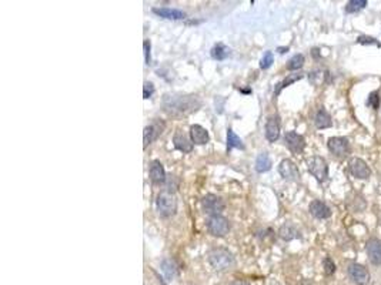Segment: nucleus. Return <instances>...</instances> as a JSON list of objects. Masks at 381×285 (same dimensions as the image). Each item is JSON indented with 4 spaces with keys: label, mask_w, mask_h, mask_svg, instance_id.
I'll use <instances>...</instances> for the list:
<instances>
[{
    "label": "nucleus",
    "mask_w": 381,
    "mask_h": 285,
    "mask_svg": "<svg viewBox=\"0 0 381 285\" xmlns=\"http://www.w3.org/2000/svg\"><path fill=\"white\" fill-rule=\"evenodd\" d=\"M201 107V101L196 96H186V94H166L163 97V110L173 116L182 117L193 112H197Z\"/></svg>",
    "instance_id": "f257e3e1"
},
{
    "label": "nucleus",
    "mask_w": 381,
    "mask_h": 285,
    "mask_svg": "<svg viewBox=\"0 0 381 285\" xmlns=\"http://www.w3.org/2000/svg\"><path fill=\"white\" fill-rule=\"evenodd\" d=\"M207 258L216 271H227L234 265V257L224 247H216L210 250Z\"/></svg>",
    "instance_id": "f03ea898"
},
{
    "label": "nucleus",
    "mask_w": 381,
    "mask_h": 285,
    "mask_svg": "<svg viewBox=\"0 0 381 285\" xmlns=\"http://www.w3.org/2000/svg\"><path fill=\"white\" fill-rule=\"evenodd\" d=\"M307 164V170L308 173L311 174L313 177L319 183H324L328 179V165L327 161L320 156H311L307 158L305 161Z\"/></svg>",
    "instance_id": "7ed1b4c3"
},
{
    "label": "nucleus",
    "mask_w": 381,
    "mask_h": 285,
    "mask_svg": "<svg viewBox=\"0 0 381 285\" xmlns=\"http://www.w3.org/2000/svg\"><path fill=\"white\" fill-rule=\"evenodd\" d=\"M156 208L160 217H173L177 211V200L170 193H161L156 200Z\"/></svg>",
    "instance_id": "20e7f679"
},
{
    "label": "nucleus",
    "mask_w": 381,
    "mask_h": 285,
    "mask_svg": "<svg viewBox=\"0 0 381 285\" xmlns=\"http://www.w3.org/2000/svg\"><path fill=\"white\" fill-rule=\"evenodd\" d=\"M207 231L213 237H224L230 231V223L223 216H212L206 223Z\"/></svg>",
    "instance_id": "39448f33"
},
{
    "label": "nucleus",
    "mask_w": 381,
    "mask_h": 285,
    "mask_svg": "<svg viewBox=\"0 0 381 285\" xmlns=\"http://www.w3.org/2000/svg\"><path fill=\"white\" fill-rule=\"evenodd\" d=\"M330 153L338 158H345L351 153V146L345 137H330L327 141Z\"/></svg>",
    "instance_id": "423d86ee"
},
{
    "label": "nucleus",
    "mask_w": 381,
    "mask_h": 285,
    "mask_svg": "<svg viewBox=\"0 0 381 285\" xmlns=\"http://www.w3.org/2000/svg\"><path fill=\"white\" fill-rule=\"evenodd\" d=\"M201 207H203V211L212 217V216H220L221 212L224 211L226 204L219 195L207 194L201 200Z\"/></svg>",
    "instance_id": "0eeeda50"
},
{
    "label": "nucleus",
    "mask_w": 381,
    "mask_h": 285,
    "mask_svg": "<svg viewBox=\"0 0 381 285\" xmlns=\"http://www.w3.org/2000/svg\"><path fill=\"white\" fill-rule=\"evenodd\" d=\"M347 274L350 279L357 285H367L370 282V272L364 265L357 263H351L347 268Z\"/></svg>",
    "instance_id": "6e6552de"
},
{
    "label": "nucleus",
    "mask_w": 381,
    "mask_h": 285,
    "mask_svg": "<svg viewBox=\"0 0 381 285\" xmlns=\"http://www.w3.org/2000/svg\"><path fill=\"white\" fill-rule=\"evenodd\" d=\"M349 170H350V173L353 174L356 179H358V180H367V179L371 177V170H370L368 164H367L363 158H351L350 163H349Z\"/></svg>",
    "instance_id": "1a4fd4ad"
},
{
    "label": "nucleus",
    "mask_w": 381,
    "mask_h": 285,
    "mask_svg": "<svg viewBox=\"0 0 381 285\" xmlns=\"http://www.w3.org/2000/svg\"><path fill=\"white\" fill-rule=\"evenodd\" d=\"M166 127V124L160 120L153 121L152 124L146 126L145 131H143V147H147L149 144H152L153 141H156L160 134L163 133V130Z\"/></svg>",
    "instance_id": "9d476101"
},
{
    "label": "nucleus",
    "mask_w": 381,
    "mask_h": 285,
    "mask_svg": "<svg viewBox=\"0 0 381 285\" xmlns=\"http://www.w3.org/2000/svg\"><path fill=\"white\" fill-rule=\"evenodd\" d=\"M284 142L293 154H301L305 149V140L296 131H287L284 135Z\"/></svg>",
    "instance_id": "9b49d317"
},
{
    "label": "nucleus",
    "mask_w": 381,
    "mask_h": 285,
    "mask_svg": "<svg viewBox=\"0 0 381 285\" xmlns=\"http://www.w3.org/2000/svg\"><path fill=\"white\" fill-rule=\"evenodd\" d=\"M279 173L286 181H298L300 180V171L294 161L290 158H284L279 164Z\"/></svg>",
    "instance_id": "f8f14e48"
},
{
    "label": "nucleus",
    "mask_w": 381,
    "mask_h": 285,
    "mask_svg": "<svg viewBox=\"0 0 381 285\" xmlns=\"http://www.w3.org/2000/svg\"><path fill=\"white\" fill-rule=\"evenodd\" d=\"M366 245L367 255H368L370 263L375 265V267L381 265V240L375 238V237H371L370 240L367 241Z\"/></svg>",
    "instance_id": "ddd939ff"
},
{
    "label": "nucleus",
    "mask_w": 381,
    "mask_h": 285,
    "mask_svg": "<svg viewBox=\"0 0 381 285\" xmlns=\"http://www.w3.org/2000/svg\"><path fill=\"white\" fill-rule=\"evenodd\" d=\"M264 134L266 138L270 142H274L280 137V120L277 116H270L266 121V127H264Z\"/></svg>",
    "instance_id": "4468645a"
},
{
    "label": "nucleus",
    "mask_w": 381,
    "mask_h": 285,
    "mask_svg": "<svg viewBox=\"0 0 381 285\" xmlns=\"http://www.w3.org/2000/svg\"><path fill=\"white\" fill-rule=\"evenodd\" d=\"M173 144H175L176 149L182 153H190L193 150L191 138H189V135L183 133L182 130H176L175 135H173Z\"/></svg>",
    "instance_id": "2eb2a0df"
},
{
    "label": "nucleus",
    "mask_w": 381,
    "mask_h": 285,
    "mask_svg": "<svg viewBox=\"0 0 381 285\" xmlns=\"http://www.w3.org/2000/svg\"><path fill=\"white\" fill-rule=\"evenodd\" d=\"M308 211L313 217L319 218V220H326V218L331 217V210L327 204L323 203L320 200H314L308 205Z\"/></svg>",
    "instance_id": "dca6fc26"
},
{
    "label": "nucleus",
    "mask_w": 381,
    "mask_h": 285,
    "mask_svg": "<svg viewBox=\"0 0 381 285\" xmlns=\"http://www.w3.org/2000/svg\"><path fill=\"white\" fill-rule=\"evenodd\" d=\"M149 174H150V180L154 184H161L166 181V171L164 167L161 164L159 160H153L150 165H149Z\"/></svg>",
    "instance_id": "f3484780"
},
{
    "label": "nucleus",
    "mask_w": 381,
    "mask_h": 285,
    "mask_svg": "<svg viewBox=\"0 0 381 285\" xmlns=\"http://www.w3.org/2000/svg\"><path fill=\"white\" fill-rule=\"evenodd\" d=\"M153 13L159 16V17H163V19H168V20H182V19L186 17V13L183 10H179V9L153 8Z\"/></svg>",
    "instance_id": "a211bd4d"
},
{
    "label": "nucleus",
    "mask_w": 381,
    "mask_h": 285,
    "mask_svg": "<svg viewBox=\"0 0 381 285\" xmlns=\"http://www.w3.org/2000/svg\"><path fill=\"white\" fill-rule=\"evenodd\" d=\"M190 138L191 141L197 146H204L210 140V135H209V131L206 128L198 126V124H194L190 127Z\"/></svg>",
    "instance_id": "6ab92c4d"
},
{
    "label": "nucleus",
    "mask_w": 381,
    "mask_h": 285,
    "mask_svg": "<svg viewBox=\"0 0 381 285\" xmlns=\"http://www.w3.org/2000/svg\"><path fill=\"white\" fill-rule=\"evenodd\" d=\"M314 124H316V127L320 128V130L330 128L333 126L331 116H330V113H328L324 107H321L320 110L316 113V116H314Z\"/></svg>",
    "instance_id": "aec40b11"
},
{
    "label": "nucleus",
    "mask_w": 381,
    "mask_h": 285,
    "mask_svg": "<svg viewBox=\"0 0 381 285\" xmlns=\"http://www.w3.org/2000/svg\"><path fill=\"white\" fill-rule=\"evenodd\" d=\"M160 270L167 281H173V279L177 277V271H179V268H177V264H176L171 258H164V260H161Z\"/></svg>",
    "instance_id": "412c9836"
},
{
    "label": "nucleus",
    "mask_w": 381,
    "mask_h": 285,
    "mask_svg": "<svg viewBox=\"0 0 381 285\" xmlns=\"http://www.w3.org/2000/svg\"><path fill=\"white\" fill-rule=\"evenodd\" d=\"M279 235H280L282 240L291 241L294 240V238H298V237H300V233H298L296 225L291 224V223H286V224H283L282 227H280Z\"/></svg>",
    "instance_id": "4be33fe9"
},
{
    "label": "nucleus",
    "mask_w": 381,
    "mask_h": 285,
    "mask_svg": "<svg viewBox=\"0 0 381 285\" xmlns=\"http://www.w3.org/2000/svg\"><path fill=\"white\" fill-rule=\"evenodd\" d=\"M271 158L267 153H260L256 158V171L257 173H266L271 168Z\"/></svg>",
    "instance_id": "5701e85b"
},
{
    "label": "nucleus",
    "mask_w": 381,
    "mask_h": 285,
    "mask_svg": "<svg viewBox=\"0 0 381 285\" xmlns=\"http://www.w3.org/2000/svg\"><path fill=\"white\" fill-rule=\"evenodd\" d=\"M230 54H231V50L227 46L221 45V43L216 45L212 49V57L214 60H226L227 57H230Z\"/></svg>",
    "instance_id": "b1692460"
},
{
    "label": "nucleus",
    "mask_w": 381,
    "mask_h": 285,
    "mask_svg": "<svg viewBox=\"0 0 381 285\" xmlns=\"http://www.w3.org/2000/svg\"><path fill=\"white\" fill-rule=\"evenodd\" d=\"M233 149H244V144L241 138L231 128H229L227 130V151L233 150Z\"/></svg>",
    "instance_id": "393cba45"
},
{
    "label": "nucleus",
    "mask_w": 381,
    "mask_h": 285,
    "mask_svg": "<svg viewBox=\"0 0 381 285\" xmlns=\"http://www.w3.org/2000/svg\"><path fill=\"white\" fill-rule=\"evenodd\" d=\"M304 76L303 75H289L284 80H283L282 83H279L277 84V89H275V96H279L280 94V91L283 90V89H286V87H289L290 84H293V83H296L298 82V80H301Z\"/></svg>",
    "instance_id": "a878e982"
},
{
    "label": "nucleus",
    "mask_w": 381,
    "mask_h": 285,
    "mask_svg": "<svg viewBox=\"0 0 381 285\" xmlns=\"http://www.w3.org/2000/svg\"><path fill=\"white\" fill-rule=\"evenodd\" d=\"M304 63L305 59L303 54H300V53H298V54H294V56L289 60V63H287V70H290V72L300 70V68L304 66Z\"/></svg>",
    "instance_id": "bb28decb"
},
{
    "label": "nucleus",
    "mask_w": 381,
    "mask_h": 285,
    "mask_svg": "<svg viewBox=\"0 0 381 285\" xmlns=\"http://www.w3.org/2000/svg\"><path fill=\"white\" fill-rule=\"evenodd\" d=\"M367 6V0H350L345 5V13H357Z\"/></svg>",
    "instance_id": "cd10ccee"
},
{
    "label": "nucleus",
    "mask_w": 381,
    "mask_h": 285,
    "mask_svg": "<svg viewBox=\"0 0 381 285\" xmlns=\"http://www.w3.org/2000/svg\"><path fill=\"white\" fill-rule=\"evenodd\" d=\"M366 104L368 105V107L374 109V110H377V109L380 107V93H378L377 90L371 91V93L368 94V98H367Z\"/></svg>",
    "instance_id": "c85d7f7f"
},
{
    "label": "nucleus",
    "mask_w": 381,
    "mask_h": 285,
    "mask_svg": "<svg viewBox=\"0 0 381 285\" xmlns=\"http://www.w3.org/2000/svg\"><path fill=\"white\" fill-rule=\"evenodd\" d=\"M273 63H274V56H273V53L268 50V52H266L263 54V57H261V60H260V68L267 70Z\"/></svg>",
    "instance_id": "c756f323"
},
{
    "label": "nucleus",
    "mask_w": 381,
    "mask_h": 285,
    "mask_svg": "<svg viewBox=\"0 0 381 285\" xmlns=\"http://www.w3.org/2000/svg\"><path fill=\"white\" fill-rule=\"evenodd\" d=\"M179 186H180V180L176 175H170L168 179H166V188H167V193H170V194L176 193Z\"/></svg>",
    "instance_id": "7c9ffc66"
},
{
    "label": "nucleus",
    "mask_w": 381,
    "mask_h": 285,
    "mask_svg": "<svg viewBox=\"0 0 381 285\" xmlns=\"http://www.w3.org/2000/svg\"><path fill=\"white\" fill-rule=\"evenodd\" d=\"M323 268H324V274L330 277V275H333L335 272V264L334 261L330 258V257H326L324 260H323Z\"/></svg>",
    "instance_id": "2f4dec72"
},
{
    "label": "nucleus",
    "mask_w": 381,
    "mask_h": 285,
    "mask_svg": "<svg viewBox=\"0 0 381 285\" xmlns=\"http://www.w3.org/2000/svg\"><path fill=\"white\" fill-rule=\"evenodd\" d=\"M357 43H360V45H375L378 46V47H381L380 42H377L375 39L370 38V36H360V38L357 39Z\"/></svg>",
    "instance_id": "473e14b6"
},
{
    "label": "nucleus",
    "mask_w": 381,
    "mask_h": 285,
    "mask_svg": "<svg viewBox=\"0 0 381 285\" xmlns=\"http://www.w3.org/2000/svg\"><path fill=\"white\" fill-rule=\"evenodd\" d=\"M143 47H145V60L146 64L149 66V64H152V53H150V40H145V43H143Z\"/></svg>",
    "instance_id": "72a5a7b5"
},
{
    "label": "nucleus",
    "mask_w": 381,
    "mask_h": 285,
    "mask_svg": "<svg viewBox=\"0 0 381 285\" xmlns=\"http://www.w3.org/2000/svg\"><path fill=\"white\" fill-rule=\"evenodd\" d=\"M154 93V86L152 82H145V87H143V98H150Z\"/></svg>",
    "instance_id": "f704fd0d"
},
{
    "label": "nucleus",
    "mask_w": 381,
    "mask_h": 285,
    "mask_svg": "<svg viewBox=\"0 0 381 285\" xmlns=\"http://www.w3.org/2000/svg\"><path fill=\"white\" fill-rule=\"evenodd\" d=\"M230 285H250L247 281H241V279H237V281H233Z\"/></svg>",
    "instance_id": "c9c22d12"
},
{
    "label": "nucleus",
    "mask_w": 381,
    "mask_h": 285,
    "mask_svg": "<svg viewBox=\"0 0 381 285\" xmlns=\"http://www.w3.org/2000/svg\"><path fill=\"white\" fill-rule=\"evenodd\" d=\"M311 54L316 57V59H319L320 57V53H319V49H313Z\"/></svg>",
    "instance_id": "e433bc0d"
},
{
    "label": "nucleus",
    "mask_w": 381,
    "mask_h": 285,
    "mask_svg": "<svg viewBox=\"0 0 381 285\" xmlns=\"http://www.w3.org/2000/svg\"><path fill=\"white\" fill-rule=\"evenodd\" d=\"M298 285H313V284L310 279H301V281L298 282Z\"/></svg>",
    "instance_id": "4c0bfd02"
},
{
    "label": "nucleus",
    "mask_w": 381,
    "mask_h": 285,
    "mask_svg": "<svg viewBox=\"0 0 381 285\" xmlns=\"http://www.w3.org/2000/svg\"><path fill=\"white\" fill-rule=\"evenodd\" d=\"M277 52L282 53V54H284V53L289 52V47H279V49H277Z\"/></svg>",
    "instance_id": "58836bf2"
},
{
    "label": "nucleus",
    "mask_w": 381,
    "mask_h": 285,
    "mask_svg": "<svg viewBox=\"0 0 381 285\" xmlns=\"http://www.w3.org/2000/svg\"><path fill=\"white\" fill-rule=\"evenodd\" d=\"M159 282H160V285H166L164 284V281H163V278H160V277H159Z\"/></svg>",
    "instance_id": "ea45409f"
}]
</instances>
